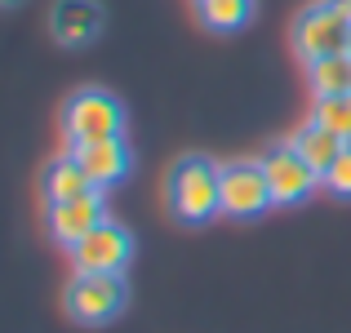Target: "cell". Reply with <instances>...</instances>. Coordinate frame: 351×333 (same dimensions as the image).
Returning a JSON list of instances; mask_svg holds the SVG:
<instances>
[{
  "label": "cell",
  "mask_w": 351,
  "mask_h": 333,
  "mask_svg": "<svg viewBox=\"0 0 351 333\" xmlns=\"http://www.w3.org/2000/svg\"><path fill=\"white\" fill-rule=\"evenodd\" d=\"M0 5H5V9H18V5H23V0H0Z\"/></svg>",
  "instance_id": "17"
},
{
  "label": "cell",
  "mask_w": 351,
  "mask_h": 333,
  "mask_svg": "<svg viewBox=\"0 0 351 333\" xmlns=\"http://www.w3.org/2000/svg\"><path fill=\"white\" fill-rule=\"evenodd\" d=\"M169 214L187 227H205L223 214V164L209 156H182L169 169Z\"/></svg>",
  "instance_id": "1"
},
{
  "label": "cell",
  "mask_w": 351,
  "mask_h": 333,
  "mask_svg": "<svg viewBox=\"0 0 351 333\" xmlns=\"http://www.w3.org/2000/svg\"><path fill=\"white\" fill-rule=\"evenodd\" d=\"M67 254H71V267H76V271H112V275H120L129 267V258H134V236H129L120 222L107 218V222H98L89 236H80Z\"/></svg>",
  "instance_id": "7"
},
{
  "label": "cell",
  "mask_w": 351,
  "mask_h": 333,
  "mask_svg": "<svg viewBox=\"0 0 351 333\" xmlns=\"http://www.w3.org/2000/svg\"><path fill=\"white\" fill-rule=\"evenodd\" d=\"M62 302H67V316L76 325H112L129 302V284L125 275L112 271H76Z\"/></svg>",
  "instance_id": "3"
},
{
  "label": "cell",
  "mask_w": 351,
  "mask_h": 333,
  "mask_svg": "<svg viewBox=\"0 0 351 333\" xmlns=\"http://www.w3.org/2000/svg\"><path fill=\"white\" fill-rule=\"evenodd\" d=\"M293 53L302 62H316V58H329V53H347L351 45V18L338 9V0H316L307 5L298 18H293Z\"/></svg>",
  "instance_id": "4"
},
{
  "label": "cell",
  "mask_w": 351,
  "mask_h": 333,
  "mask_svg": "<svg viewBox=\"0 0 351 333\" xmlns=\"http://www.w3.org/2000/svg\"><path fill=\"white\" fill-rule=\"evenodd\" d=\"M325 191H334L338 200H351V143L343 147V156L325 169Z\"/></svg>",
  "instance_id": "16"
},
{
  "label": "cell",
  "mask_w": 351,
  "mask_h": 333,
  "mask_svg": "<svg viewBox=\"0 0 351 333\" xmlns=\"http://www.w3.org/2000/svg\"><path fill=\"white\" fill-rule=\"evenodd\" d=\"M103 23H107V14L98 0H53V9H49V36L62 49L94 45L103 36Z\"/></svg>",
  "instance_id": "9"
},
{
  "label": "cell",
  "mask_w": 351,
  "mask_h": 333,
  "mask_svg": "<svg viewBox=\"0 0 351 333\" xmlns=\"http://www.w3.org/2000/svg\"><path fill=\"white\" fill-rule=\"evenodd\" d=\"M62 134H67L71 147L120 138L125 134V103L107 89H80L62 107Z\"/></svg>",
  "instance_id": "2"
},
{
  "label": "cell",
  "mask_w": 351,
  "mask_h": 333,
  "mask_svg": "<svg viewBox=\"0 0 351 333\" xmlns=\"http://www.w3.org/2000/svg\"><path fill=\"white\" fill-rule=\"evenodd\" d=\"M258 160H263L267 187H271V200L280 209L302 205V200H307L316 187H325V178H320V173L311 169L298 151H293V143H271L263 156H258Z\"/></svg>",
  "instance_id": "5"
},
{
  "label": "cell",
  "mask_w": 351,
  "mask_h": 333,
  "mask_svg": "<svg viewBox=\"0 0 351 333\" xmlns=\"http://www.w3.org/2000/svg\"><path fill=\"white\" fill-rule=\"evenodd\" d=\"M98 222H107V191H85L76 200H62V205L45 209V231L62 249H71L80 236H89Z\"/></svg>",
  "instance_id": "8"
},
{
  "label": "cell",
  "mask_w": 351,
  "mask_h": 333,
  "mask_svg": "<svg viewBox=\"0 0 351 333\" xmlns=\"http://www.w3.org/2000/svg\"><path fill=\"white\" fill-rule=\"evenodd\" d=\"M267 209H276V200H271V187H267L263 160L223 164V214L236 222H254Z\"/></svg>",
  "instance_id": "6"
},
{
  "label": "cell",
  "mask_w": 351,
  "mask_h": 333,
  "mask_svg": "<svg viewBox=\"0 0 351 333\" xmlns=\"http://www.w3.org/2000/svg\"><path fill=\"white\" fill-rule=\"evenodd\" d=\"M40 191H45L49 205H62V200H76V196H85V191H98V187L85 178L76 156H62V160H53L49 169L40 173Z\"/></svg>",
  "instance_id": "12"
},
{
  "label": "cell",
  "mask_w": 351,
  "mask_h": 333,
  "mask_svg": "<svg viewBox=\"0 0 351 333\" xmlns=\"http://www.w3.org/2000/svg\"><path fill=\"white\" fill-rule=\"evenodd\" d=\"M196 18L205 32L232 36L254 18V0H196Z\"/></svg>",
  "instance_id": "13"
},
{
  "label": "cell",
  "mask_w": 351,
  "mask_h": 333,
  "mask_svg": "<svg viewBox=\"0 0 351 333\" xmlns=\"http://www.w3.org/2000/svg\"><path fill=\"white\" fill-rule=\"evenodd\" d=\"M347 53H351V45H347Z\"/></svg>",
  "instance_id": "18"
},
{
  "label": "cell",
  "mask_w": 351,
  "mask_h": 333,
  "mask_svg": "<svg viewBox=\"0 0 351 333\" xmlns=\"http://www.w3.org/2000/svg\"><path fill=\"white\" fill-rule=\"evenodd\" d=\"M71 156H76V164L85 169V178L94 182L98 191H112L116 182H125L129 169H134V151H129L125 134H120V138H107V143L71 147Z\"/></svg>",
  "instance_id": "10"
},
{
  "label": "cell",
  "mask_w": 351,
  "mask_h": 333,
  "mask_svg": "<svg viewBox=\"0 0 351 333\" xmlns=\"http://www.w3.org/2000/svg\"><path fill=\"white\" fill-rule=\"evenodd\" d=\"M311 120L329 134H338L343 143H351V94H329V98H316L311 107Z\"/></svg>",
  "instance_id": "15"
},
{
  "label": "cell",
  "mask_w": 351,
  "mask_h": 333,
  "mask_svg": "<svg viewBox=\"0 0 351 333\" xmlns=\"http://www.w3.org/2000/svg\"><path fill=\"white\" fill-rule=\"evenodd\" d=\"M289 143H293V151H298L302 160H307L311 169L320 173V178H325V169L338 160V156H343V147H347L343 138H338V134H329V129H320L316 120H307V125H302L298 134L289 138Z\"/></svg>",
  "instance_id": "11"
},
{
  "label": "cell",
  "mask_w": 351,
  "mask_h": 333,
  "mask_svg": "<svg viewBox=\"0 0 351 333\" xmlns=\"http://www.w3.org/2000/svg\"><path fill=\"white\" fill-rule=\"evenodd\" d=\"M307 85L316 98L351 94V53H329V58L307 62Z\"/></svg>",
  "instance_id": "14"
}]
</instances>
